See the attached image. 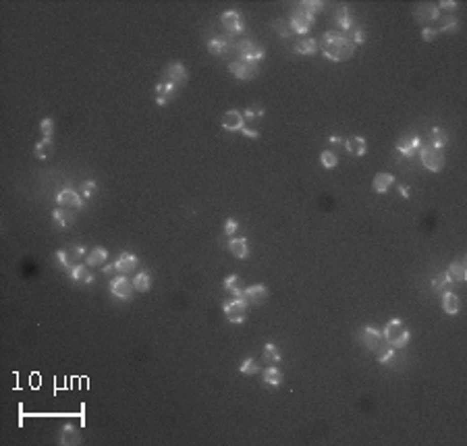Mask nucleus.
I'll list each match as a JSON object with an SVG mask.
<instances>
[{
    "mask_svg": "<svg viewBox=\"0 0 467 446\" xmlns=\"http://www.w3.org/2000/svg\"><path fill=\"white\" fill-rule=\"evenodd\" d=\"M320 50L324 52V56L328 60L335 62H343L347 58H351L355 54V44L351 38L337 33V31H326L320 38Z\"/></svg>",
    "mask_w": 467,
    "mask_h": 446,
    "instance_id": "f257e3e1",
    "label": "nucleus"
},
{
    "mask_svg": "<svg viewBox=\"0 0 467 446\" xmlns=\"http://www.w3.org/2000/svg\"><path fill=\"white\" fill-rule=\"evenodd\" d=\"M384 339H386V343L392 347V349H403V347H407V343H409V330H407V326L403 324V320H399V318H392L388 324H386V328H384Z\"/></svg>",
    "mask_w": 467,
    "mask_h": 446,
    "instance_id": "f03ea898",
    "label": "nucleus"
},
{
    "mask_svg": "<svg viewBox=\"0 0 467 446\" xmlns=\"http://www.w3.org/2000/svg\"><path fill=\"white\" fill-rule=\"evenodd\" d=\"M360 341H362V345H364L366 349L374 351L376 355H382V353H386V351L390 349V345H388L386 339H384V334H382L380 330L372 328V326H366V328L362 330Z\"/></svg>",
    "mask_w": 467,
    "mask_h": 446,
    "instance_id": "7ed1b4c3",
    "label": "nucleus"
},
{
    "mask_svg": "<svg viewBox=\"0 0 467 446\" xmlns=\"http://www.w3.org/2000/svg\"><path fill=\"white\" fill-rule=\"evenodd\" d=\"M419 158H421V164H424L430 172H438L444 166V154H442V150H438L434 145L419 147Z\"/></svg>",
    "mask_w": 467,
    "mask_h": 446,
    "instance_id": "20e7f679",
    "label": "nucleus"
},
{
    "mask_svg": "<svg viewBox=\"0 0 467 446\" xmlns=\"http://www.w3.org/2000/svg\"><path fill=\"white\" fill-rule=\"evenodd\" d=\"M314 19H316V15H311V13H307V11H303L301 7H297L295 11H293V15H291V31L293 33H307L309 29H311V25H314Z\"/></svg>",
    "mask_w": 467,
    "mask_h": 446,
    "instance_id": "39448f33",
    "label": "nucleus"
},
{
    "mask_svg": "<svg viewBox=\"0 0 467 446\" xmlns=\"http://www.w3.org/2000/svg\"><path fill=\"white\" fill-rule=\"evenodd\" d=\"M247 303L243 301V299H239V297H235L233 301H227L225 303V316L229 318V322H233V324H243L245 322V318H247Z\"/></svg>",
    "mask_w": 467,
    "mask_h": 446,
    "instance_id": "423d86ee",
    "label": "nucleus"
},
{
    "mask_svg": "<svg viewBox=\"0 0 467 446\" xmlns=\"http://www.w3.org/2000/svg\"><path fill=\"white\" fill-rule=\"evenodd\" d=\"M229 71L241 81H249L260 73V66H258V62H247V60L239 58V60L229 62Z\"/></svg>",
    "mask_w": 467,
    "mask_h": 446,
    "instance_id": "0eeeda50",
    "label": "nucleus"
},
{
    "mask_svg": "<svg viewBox=\"0 0 467 446\" xmlns=\"http://www.w3.org/2000/svg\"><path fill=\"white\" fill-rule=\"evenodd\" d=\"M237 52L241 56V60H247V62H260L264 58V48L258 46V42L254 40H243L237 44Z\"/></svg>",
    "mask_w": 467,
    "mask_h": 446,
    "instance_id": "6e6552de",
    "label": "nucleus"
},
{
    "mask_svg": "<svg viewBox=\"0 0 467 446\" xmlns=\"http://www.w3.org/2000/svg\"><path fill=\"white\" fill-rule=\"evenodd\" d=\"M110 291L117 299H123V301H129L133 291H135V284H133L127 276H119V278H113L110 282Z\"/></svg>",
    "mask_w": 467,
    "mask_h": 446,
    "instance_id": "1a4fd4ad",
    "label": "nucleus"
},
{
    "mask_svg": "<svg viewBox=\"0 0 467 446\" xmlns=\"http://www.w3.org/2000/svg\"><path fill=\"white\" fill-rule=\"evenodd\" d=\"M268 288H266L264 284H254V286H247V288H243V295L241 299L245 301L247 305H262L266 299H268Z\"/></svg>",
    "mask_w": 467,
    "mask_h": 446,
    "instance_id": "9d476101",
    "label": "nucleus"
},
{
    "mask_svg": "<svg viewBox=\"0 0 467 446\" xmlns=\"http://www.w3.org/2000/svg\"><path fill=\"white\" fill-rule=\"evenodd\" d=\"M56 204H58V208H64V210H79L81 206H83V199H81V195L77 193V191H73V189H62L58 195H56Z\"/></svg>",
    "mask_w": 467,
    "mask_h": 446,
    "instance_id": "9b49d317",
    "label": "nucleus"
},
{
    "mask_svg": "<svg viewBox=\"0 0 467 446\" xmlns=\"http://www.w3.org/2000/svg\"><path fill=\"white\" fill-rule=\"evenodd\" d=\"M419 147H421L419 135H405V137H399V141H397V150L401 152L405 158H413V154Z\"/></svg>",
    "mask_w": 467,
    "mask_h": 446,
    "instance_id": "f8f14e48",
    "label": "nucleus"
},
{
    "mask_svg": "<svg viewBox=\"0 0 467 446\" xmlns=\"http://www.w3.org/2000/svg\"><path fill=\"white\" fill-rule=\"evenodd\" d=\"M164 75H166V81L168 83H172L174 87H179L181 83H185L187 81V69L181 64V62H172V64H168L166 69H164Z\"/></svg>",
    "mask_w": 467,
    "mask_h": 446,
    "instance_id": "ddd939ff",
    "label": "nucleus"
},
{
    "mask_svg": "<svg viewBox=\"0 0 467 446\" xmlns=\"http://www.w3.org/2000/svg\"><path fill=\"white\" fill-rule=\"evenodd\" d=\"M220 125H222V129H227V131H241L243 127H245V119H243V115L239 113V110H227V113L222 115V119H220Z\"/></svg>",
    "mask_w": 467,
    "mask_h": 446,
    "instance_id": "4468645a",
    "label": "nucleus"
},
{
    "mask_svg": "<svg viewBox=\"0 0 467 446\" xmlns=\"http://www.w3.org/2000/svg\"><path fill=\"white\" fill-rule=\"evenodd\" d=\"M220 23L225 25V29H227L229 33H241V31H243V21H241V15H239L237 11H227V13H222Z\"/></svg>",
    "mask_w": 467,
    "mask_h": 446,
    "instance_id": "2eb2a0df",
    "label": "nucleus"
},
{
    "mask_svg": "<svg viewBox=\"0 0 467 446\" xmlns=\"http://www.w3.org/2000/svg\"><path fill=\"white\" fill-rule=\"evenodd\" d=\"M438 15H440L438 7H434V5H419L413 11V17L419 21V23H432V21L438 19Z\"/></svg>",
    "mask_w": 467,
    "mask_h": 446,
    "instance_id": "dca6fc26",
    "label": "nucleus"
},
{
    "mask_svg": "<svg viewBox=\"0 0 467 446\" xmlns=\"http://www.w3.org/2000/svg\"><path fill=\"white\" fill-rule=\"evenodd\" d=\"M174 89L176 87L172 83H168V81L158 83V85H156V104H158V106L168 104L172 100V96H174Z\"/></svg>",
    "mask_w": 467,
    "mask_h": 446,
    "instance_id": "f3484780",
    "label": "nucleus"
},
{
    "mask_svg": "<svg viewBox=\"0 0 467 446\" xmlns=\"http://www.w3.org/2000/svg\"><path fill=\"white\" fill-rule=\"evenodd\" d=\"M117 270L121 272V274H129V272H133L135 270V266H137V257L133 255V253H129V251H125V253H121L119 255V259H117Z\"/></svg>",
    "mask_w": 467,
    "mask_h": 446,
    "instance_id": "a211bd4d",
    "label": "nucleus"
},
{
    "mask_svg": "<svg viewBox=\"0 0 467 446\" xmlns=\"http://www.w3.org/2000/svg\"><path fill=\"white\" fill-rule=\"evenodd\" d=\"M392 183H394V176H392V174H388V172H378V174L374 176L372 187H374L376 193H386L388 187H390Z\"/></svg>",
    "mask_w": 467,
    "mask_h": 446,
    "instance_id": "6ab92c4d",
    "label": "nucleus"
},
{
    "mask_svg": "<svg viewBox=\"0 0 467 446\" xmlns=\"http://www.w3.org/2000/svg\"><path fill=\"white\" fill-rule=\"evenodd\" d=\"M229 249H231V253L235 255V257H239V259H245L247 255H249V245H247V239H231V243H229Z\"/></svg>",
    "mask_w": 467,
    "mask_h": 446,
    "instance_id": "aec40b11",
    "label": "nucleus"
},
{
    "mask_svg": "<svg viewBox=\"0 0 467 446\" xmlns=\"http://www.w3.org/2000/svg\"><path fill=\"white\" fill-rule=\"evenodd\" d=\"M335 21H337V25H339L343 31L353 29V17H351V13H349V9H347L345 5L337 9V13H335Z\"/></svg>",
    "mask_w": 467,
    "mask_h": 446,
    "instance_id": "412c9836",
    "label": "nucleus"
},
{
    "mask_svg": "<svg viewBox=\"0 0 467 446\" xmlns=\"http://www.w3.org/2000/svg\"><path fill=\"white\" fill-rule=\"evenodd\" d=\"M345 150H347L349 154H353V156H364V154L368 152V145H366V139H364V137L355 135V137H351V139L345 141Z\"/></svg>",
    "mask_w": 467,
    "mask_h": 446,
    "instance_id": "4be33fe9",
    "label": "nucleus"
},
{
    "mask_svg": "<svg viewBox=\"0 0 467 446\" xmlns=\"http://www.w3.org/2000/svg\"><path fill=\"white\" fill-rule=\"evenodd\" d=\"M447 276L451 282H463L467 278V268L463 262H455L449 266V270H447Z\"/></svg>",
    "mask_w": 467,
    "mask_h": 446,
    "instance_id": "5701e85b",
    "label": "nucleus"
},
{
    "mask_svg": "<svg viewBox=\"0 0 467 446\" xmlns=\"http://www.w3.org/2000/svg\"><path fill=\"white\" fill-rule=\"evenodd\" d=\"M442 307H444V311H447V314H451V316H455V314H459V309H461V301H459V297L455 295V293H444L442 295Z\"/></svg>",
    "mask_w": 467,
    "mask_h": 446,
    "instance_id": "b1692460",
    "label": "nucleus"
},
{
    "mask_svg": "<svg viewBox=\"0 0 467 446\" xmlns=\"http://www.w3.org/2000/svg\"><path fill=\"white\" fill-rule=\"evenodd\" d=\"M58 442H60L62 446H73V444H79V442H81V436H79V432L69 423V426L62 428V434H60V440H58Z\"/></svg>",
    "mask_w": 467,
    "mask_h": 446,
    "instance_id": "393cba45",
    "label": "nucleus"
},
{
    "mask_svg": "<svg viewBox=\"0 0 467 446\" xmlns=\"http://www.w3.org/2000/svg\"><path fill=\"white\" fill-rule=\"evenodd\" d=\"M208 50H210V54H214V56H222V54L229 52V42H227L225 38H212V40L208 42Z\"/></svg>",
    "mask_w": 467,
    "mask_h": 446,
    "instance_id": "a878e982",
    "label": "nucleus"
},
{
    "mask_svg": "<svg viewBox=\"0 0 467 446\" xmlns=\"http://www.w3.org/2000/svg\"><path fill=\"white\" fill-rule=\"evenodd\" d=\"M35 158H40V160H46L48 156L54 152V143H52V137H44L38 145H35Z\"/></svg>",
    "mask_w": 467,
    "mask_h": 446,
    "instance_id": "bb28decb",
    "label": "nucleus"
},
{
    "mask_svg": "<svg viewBox=\"0 0 467 446\" xmlns=\"http://www.w3.org/2000/svg\"><path fill=\"white\" fill-rule=\"evenodd\" d=\"M52 218H54V222H56V225H58L60 229L71 227L73 222H75V216H73V214H69V210H64V208H58V210H54Z\"/></svg>",
    "mask_w": 467,
    "mask_h": 446,
    "instance_id": "cd10ccee",
    "label": "nucleus"
},
{
    "mask_svg": "<svg viewBox=\"0 0 467 446\" xmlns=\"http://www.w3.org/2000/svg\"><path fill=\"white\" fill-rule=\"evenodd\" d=\"M71 278H73L75 282H85V284H92V282H94V274L87 272L83 264H79V266L73 268V270H71Z\"/></svg>",
    "mask_w": 467,
    "mask_h": 446,
    "instance_id": "c85d7f7f",
    "label": "nucleus"
},
{
    "mask_svg": "<svg viewBox=\"0 0 467 446\" xmlns=\"http://www.w3.org/2000/svg\"><path fill=\"white\" fill-rule=\"evenodd\" d=\"M316 50H318V42L311 40V38H305V40L295 42V52H297V54H314Z\"/></svg>",
    "mask_w": 467,
    "mask_h": 446,
    "instance_id": "c756f323",
    "label": "nucleus"
},
{
    "mask_svg": "<svg viewBox=\"0 0 467 446\" xmlns=\"http://www.w3.org/2000/svg\"><path fill=\"white\" fill-rule=\"evenodd\" d=\"M432 288L436 293H449L451 291V280H449V276H447V272L444 274H438V276H434V280H432Z\"/></svg>",
    "mask_w": 467,
    "mask_h": 446,
    "instance_id": "7c9ffc66",
    "label": "nucleus"
},
{
    "mask_svg": "<svg viewBox=\"0 0 467 446\" xmlns=\"http://www.w3.org/2000/svg\"><path fill=\"white\" fill-rule=\"evenodd\" d=\"M264 359H266V363H268V365H276V363L280 361V351H278V347L272 345V343L266 345V347H264Z\"/></svg>",
    "mask_w": 467,
    "mask_h": 446,
    "instance_id": "2f4dec72",
    "label": "nucleus"
},
{
    "mask_svg": "<svg viewBox=\"0 0 467 446\" xmlns=\"http://www.w3.org/2000/svg\"><path fill=\"white\" fill-rule=\"evenodd\" d=\"M106 257H108V251L102 249V247H96V249H92L90 253H87L85 262L90 264V266H102L106 262Z\"/></svg>",
    "mask_w": 467,
    "mask_h": 446,
    "instance_id": "473e14b6",
    "label": "nucleus"
},
{
    "mask_svg": "<svg viewBox=\"0 0 467 446\" xmlns=\"http://www.w3.org/2000/svg\"><path fill=\"white\" fill-rule=\"evenodd\" d=\"M264 382L270 384V386H278L282 382V374L274 365H268V367H266V371H264Z\"/></svg>",
    "mask_w": 467,
    "mask_h": 446,
    "instance_id": "72a5a7b5",
    "label": "nucleus"
},
{
    "mask_svg": "<svg viewBox=\"0 0 467 446\" xmlns=\"http://www.w3.org/2000/svg\"><path fill=\"white\" fill-rule=\"evenodd\" d=\"M447 141H449V133L444 129H440V127H434L432 129V145L442 150L444 145H447Z\"/></svg>",
    "mask_w": 467,
    "mask_h": 446,
    "instance_id": "f704fd0d",
    "label": "nucleus"
},
{
    "mask_svg": "<svg viewBox=\"0 0 467 446\" xmlns=\"http://www.w3.org/2000/svg\"><path fill=\"white\" fill-rule=\"evenodd\" d=\"M225 288H227V291L229 293H233L235 297H239L241 299V295H243V286H241V278L239 276H229L227 280H225Z\"/></svg>",
    "mask_w": 467,
    "mask_h": 446,
    "instance_id": "c9c22d12",
    "label": "nucleus"
},
{
    "mask_svg": "<svg viewBox=\"0 0 467 446\" xmlns=\"http://www.w3.org/2000/svg\"><path fill=\"white\" fill-rule=\"evenodd\" d=\"M133 284H135V291L146 293V291H150V286H152V278H150L148 272H139L135 276V280H133Z\"/></svg>",
    "mask_w": 467,
    "mask_h": 446,
    "instance_id": "e433bc0d",
    "label": "nucleus"
},
{
    "mask_svg": "<svg viewBox=\"0 0 467 446\" xmlns=\"http://www.w3.org/2000/svg\"><path fill=\"white\" fill-rule=\"evenodd\" d=\"M85 255V249L81 247V245H75V247H71L69 251H66V257H69V266H71V270L75 266H79V259ZM69 270V272H71Z\"/></svg>",
    "mask_w": 467,
    "mask_h": 446,
    "instance_id": "4c0bfd02",
    "label": "nucleus"
},
{
    "mask_svg": "<svg viewBox=\"0 0 467 446\" xmlns=\"http://www.w3.org/2000/svg\"><path fill=\"white\" fill-rule=\"evenodd\" d=\"M299 7L303 11H307V13H311V15H316V13H320L324 9V3H318V0H303V3H299Z\"/></svg>",
    "mask_w": 467,
    "mask_h": 446,
    "instance_id": "58836bf2",
    "label": "nucleus"
},
{
    "mask_svg": "<svg viewBox=\"0 0 467 446\" xmlns=\"http://www.w3.org/2000/svg\"><path fill=\"white\" fill-rule=\"evenodd\" d=\"M262 117H264V108L258 106V104L249 106L245 113H243V119H249V121H258V119H262Z\"/></svg>",
    "mask_w": 467,
    "mask_h": 446,
    "instance_id": "ea45409f",
    "label": "nucleus"
},
{
    "mask_svg": "<svg viewBox=\"0 0 467 446\" xmlns=\"http://www.w3.org/2000/svg\"><path fill=\"white\" fill-rule=\"evenodd\" d=\"M320 160H322V164L326 166V168H335L337 164H339V158L332 152H322V156H320Z\"/></svg>",
    "mask_w": 467,
    "mask_h": 446,
    "instance_id": "a19ab883",
    "label": "nucleus"
},
{
    "mask_svg": "<svg viewBox=\"0 0 467 446\" xmlns=\"http://www.w3.org/2000/svg\"><path fill=\"white\" fill-rule=\"evenodd\" d=\"M241 374H245V376H254L258 374V363L254 359H245L241 363Z\"/></svg>",
    "mask_w": 467,
    "mask_h": 446,
    "instance_id": "79ce46f5",
    "label": "nucleus"
},
{
    "mask_svg": "<svg viewBox=\"0 0 467 446\" xmlns=\"http://www.w3.org/2000/svg\"><path fill=\"white\" fill-rule=\"evenodd\" d=\"M96 189H98L96 181H85V183L81 185V195L87 199V197H92V195L96 193Z\"/></svg>",
    "mask_w": 467,
    "mask_h": 446,
    "instance_id": "37998d69",
    "label": "nucleus"
},
{
    "mask_svg": "<svg viewBox=\"0 0 467 446\" xmlns=\"http://www.w3.org/2000/svg\"><path fill=\"white\" fill-rule=\"evenodd\" d=\"M42 133H44V137H52V133H54V121L52 119H44L42 125H40Z\"/></svg>",
    "mask_w": 467,
    "mask_h": 446,
    "instance_id": "c03bdc74",
    "label": "nucleus"
},
{
    "mask_svg": "<svg viewBox=\"0 0 467 446\" xmlns=\"http://www.w3.org/2000/svg\"><path fill=\"white\" fill-rule=\"evenodd\" d=\"M274 29H276V33L280 38H289V35H291V27H286V23H282V21H276Z\"/></svg>",
    "mask_w": 467,
    "mask_h": 446,
    "instance_id": "a18cd8bd",
    "label": "nucleus"
},
{
    "mask_svg": "<svg viewBox=\"0 0 467 446\" xmlns=\"http://www.w3.org/2000/svg\"><path fill=\"white\" fill-rule=\"evenodd\" d=\"M457 21L455 19H442V25H440V31H455L457 29Z\"/></svg>",
    "mask_w": 467,
    "mask_h": 446,
    "instance_id": "49530a36",
    "label": "nucleus"
},
{
    "mask_svg": "<svg viewBox=\"0 0 467 446\" xmlns=\"http://www.w3.org/2000/svg\"><path fill=\"white\" fill-rule=\"evenodd\" d=\"M54 257H56V262L64 268V270H71V266H69V257H66V251H62V249H60V251H56V255H54Z\"/></svg>",
    "mask_w": 467,
    "mask_h": 446,
    "instance_id": "de8ad7c7",
    "label": "nucleus"
},
{
    "mask_svg": "<svg viewBox=\"0 0 467 446\" xmlns=\"http://www.w3.org/2000/svg\"><path fill=\"white\" fill-rule=\"evenodd\" d=\"M237 227H239V225H237V220H235V218H229V220L225 222V233H227L229 237H233V235H235V231H237Z\"/></svg>",
    "mask_w": 467,
    "mask_h": 446,
    "instance_id": "09e8293b",
    "label": "nucleus"
},
{
    "mask_svg": "<svg viewBox=\"0 0 467 446\" xmlns=\"http://www.w3.org/2000/svg\"><path fill=\"white\" fill-rule=\"evenodd\" d=\"M436 35H438V31L432 29V27H424V31H421V38H424V42H434Z\"/></svg>",
    "mask_w": 467,
    "mask_h": 446,
    "instance_id": "8fccbe9b",
    "label": "nucleus"
},
{
    "mask_svg": "<svg viewBox=\"0 0 467 446\" xmlns=\"http://www.w3.org/2000/svg\"><path fill=\"white\" fill-rule=\"evenodd\" d=\"M364 40H366L364 29H355V31H353V44H355V46H360V44H364Z\"/></svg>",
    "mask_w": 467,
    "mask_h": 446,
    "instance_id": "3c124183",
    "label": "nucleus"
},
{
    "mask_svg": "<svg viewBox=\"0 0 467 446\" xmlns=\"http://www.w3.org/2000/svg\"><path fill=\"white\" fill-rule=\"evenodd\" d=\"M392 357H394V349L390 347L386 353H382V355H378V361H380V363H388L390 359H392Z\"/></svg>",
    "mask_w": 467,
    "mask_h": 446,
    "instance_id": "603ef678",
    "label": "nucleus"
},
{
    "mask_svg": "<svg viewBox=\"0 0 467 446\" xmlns=\"http://www.w3.org/2000/svg\"><path fill=\"white\" fill-rule=\"evenodd\" d=\"M241 133H243L245 137H249V139H258V137H260V131H256V129H247V127H243V129H241Z\"/></svg>",
    "mask_w": 467,
    "mask_h": 446,
    "instance_id": "864d4df0",
    "label": "nucleus"
},
{
    "mask_svg": "<svg viewBox=\"0 0 467 446\" xmlns=\"http://www.w3.org/2000/svg\"><path fill=\"white\" fill-rule=\"evenodd\" d=\"M457 3H453V0H442V3L438 5V9H447V11H457Z\"/></svg>",
    "mask_w": 467,
    "mask_h": 446,
    "instance_id": "5fc2aeb1",
    "label": "nucleus"
},
{
    "mask_svg": "<svg viewBox=\"0 0 467 446\" xmlns=\"http://www.w3.org/2000/svg\"><path fill=\"white\" fill-rule=\"evenodd\" d=\"M115 270H117V266H104V274H106V276H113Z\"/></svg>",
    "mask_w": 467,
    "mask_h": 446,
    "instance_id": "6e6d98bb",
    "label": "nucleus"
},
{
    "mask_svg": "<svg viewBox=\"0 0 467 446\" xmlns=\"http://www.w3.org/2000/svg\"><path fill=\"white\" fill-rule=\"evenodd\" d=\"M328 141H330V143H332V145H341V143H343V139H341V137H339V135H332V137H330V139H328Z\"/></svg>",
    "mask_w": 467,
    "mask_h": 446,
    "instance_id": "4d7b16f0",
    "label": "nucleus"
},
{
    "mask_svg": "<svg viewBox=\"0 0 467 446\" xmlns=\"http://www.w3.org/2000/svg\"><path fill=\"white\" fill-rule=\"evenodd\" d=\"M399 193H401L403 197H409V187H399Z\"/></svg>",
    "mask_w": 467,
    "mask_h": 446,
    "instance_id": "13d9d810",
    "label": "nucleus"
}]
</instances>
